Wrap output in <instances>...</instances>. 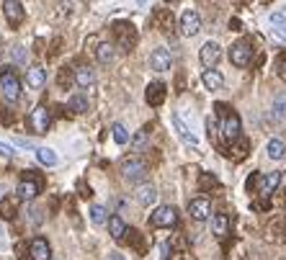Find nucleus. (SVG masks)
<instances>
[{
    "label": "nucleus",
    "mask_w": 286,
    "mask_h": 260,
    "mask_svg": "<svg viewBox=\"0 0 286 260\" xmlns=\"http://www.w3.org/2000/svg\"><path fill=\"white\" fill-rule=\"evenodd\" d=\"M114 39H116V47L121 49V52H131L134 49V44H137V29L129 24V21H116L114 24Z\"/></svg>",
    "instance_id": "1"
},
{
    "label": "nucleus",
    "mask_w": 286,
    "mask_h": 260,
    "mask_svg": "<svg viewBox=\"0 0 286 260\" xmlns=\"http://www.w3.org/2000/svg\"><path fill=\"white\" fill-rule=\"evenodd\" d=\"M278 183H281V172H266V176H260V172H258V176H250L248 188H250V191L255 188L263 199H268L271 193L278 188Z\"/></svg>",
    "instance_id": "2"
},
{
    "label": "nucleus",
    "mask_w": 286,
    "mask_h": 260,
    "mask_svg": "<svg viewBox=\"0 0 286 260\" xmlns=\"http://www.w3.org/2000/svg\"><path fill=\"white\" fill-rule=\"evenodd\" d=\"M0 88H3V96L8 101L21 98V80H18V75H16V70L11 67V64L0 67Z\"/></svg>",
    "instance_id": "3"
},
{
    "label": "nucleus",
    "mask_w": 286,
    "mask_h": 260,
    "mask_svg": "<svg viewBox=\"0 0 286 260\" xmlns=\"http://www.w3.org/2000/svg\"><path fill=\"white\" fill-rule=\"evenodd\" d=\"M34 170H26V176L21 178V183L16 186V196L21 199V201H34L39 193H41V178H36V176H31Z\"/></svg>",
    "instance_id": "4"
},
{
    "label": "nucleus",
    "mask_w": 286,
    "mask_h": 260,
    "mask_svg": "<svg viewBox=\"0 0 286 260\" xmlns=\"http://www.w3.org/2000/svg\"><path fill=\"white\" fill-rule=\"evenodd\" d=\"M240 132H243V121H240V116L235 111H227L222 114V126H219V134L225 137V142H237L240 139Z\"/></svg>",
    "instance_id": "5"
},
{
    "label": "nucleus",
    "mask_w": 286,
    "mask_h": 260,
    "mask_svg": "<svg viewBox=\"0 0 286 260\" xmlns=\"http://www.w3.org/2000/svg\"><path fill=\"white\" fill-rule=\"evenodd\" d=\"M175 222H178V211H175V206H158L150 214V227H155V229L173 227Z\"/></svg>",
    "instance_id": "6"
},
{
    "label": "nucleus",
    "mask_w": 286,
    "mask_h": 260,
    "mask_svg": "<svg viewBox=\"0 0 286 260\" xmlns=\"http://www.w3.org/2000/svg\"><path fill=\"white\" fill-rule=\"evenodd\" d=\"M230 62L235 64V67H248V64L253 62V44L248 39L237 41V44L230 47Z\"/></svg>",
    "instance_id": "7"
},
{
    "label": "nucleus",
    "mask_w": 286,
    "mask_h": 260,
    "mask_svg": "<svg viewBox=\"0 0 286 260\" xmlns=\"http://www.w3.org/2000/svg\"><path fill=\"white\" fill-rule=\"evenodd\" d=\"M147 162L142 160V157H131V160H126L124 165H121V176H124V181H129V183H139L145 176H147Z\"/></svg>",
    "instance_id": "8"
},
{
    "label": "nucleus",
    "mask_w": 286,
    "mask_h": 260,
    "mask_svg": "<svg viewBox=\"0 0 286 260\" xmlns=\"http://www.w3.org/2000/svg\"><path fill=\"white\" fill-rule=\"evenodd\" d=\"M52 124V116L47 111V106H36L31 116H29V126H31V132L34 134H47V129Z\"/></svg>",
    "instance_id": "9"
},
{
    "label": "nucleus",
    "mask_w": 286,
    "mask_h": 260,
    "mask_svg": "<svg viewBox=\"0 0 286 260\" xmlns=\"http://www.w3.org/2000/svg\"><path fill=\"white\" fill-rule=\"evenodd\" d=\"M170 124H173L175 134L181 137V142H183V144H188V147H199V137H196V134L191 132V126L181 119V114H170Z\"/></svg>",
    "instance_id": "10"
},
{
    "label": "nucleus",
    "mask_w": 286,
    "mask_h": 260,
    "mask_svg": "<svg viewBox=\"0 0 286 260\" xmlns=\"http://www.w3.org/2000/svg\"><path fill=\"white\" fill-rule=\"evenodd\" d=\"M3 11H6V21H8L11 29H18L21 24H24L26 11H24V6H21V0H6Z\"/></svg>",
    "instance_id": "11"
},
{
    "label": "nucleus",
    "mask_w": 286,
    "mask_h": 260,
    "mask_svg": "<svg viewBox=\"0 0 286 260\" xmlns=\"http://www.w3.org/2000/svg\"><path fill=\"white\" fill-rule=\"evenodd\" d=\"M188 214L193 216L196 222H206V219H211V201L204 199V196L191 199V201H188Z\"/></svg>",
    "instance_id": "12"
},
{
    "label": "nucleus",
    "mask_w": 286,
    "mask_h": 260,
    "mask_svg": "<svg viewBox=\"0 0 286 260\" xmlns=\"http://www.w3.org/2000/svg\"><path fill=\"white\" fill-rule=\"evenodd\" d=\"M199 59H201V64L206 70L217 67L219 59H222V47H219L217 41H206V44L201 47V52H199Z\"/></svg>",
    "instance_id": "13"
},
{
    "label": "nucleus",
    "mask_w": 286,
    "mask_h": 260,
    "mask_svg": "<svg viewBox=\"0 0 286 260\" xmlns=\"http://www.w3.org/2000/svg\"><path fill=\"white\" fill-rule=\"evenodd\" d=\"M181 34L183 36H196V34H199L201 31V16L199 13H196V11H183V16H181Z\"/></svg>",
    "instance_id": "14"
},
{
    "label": "nucleus",
    "mask_w": 286,
    "mask_h": 260,
    "mask_svg": "<svg viewBox=\"0 0 286 260\" xmlns=\"http://www.w3.org/2000/svg\"><path fill=\"white\" fill-rule=\"evenodd\" d=\"M29 257L31 260H52V247L47 242V237H34L29 242Z\"/></svg>",
    "instance_id": "15"
},
{
    "label": "nucleus",
    "mask_w": 286,
    "mask_h": 260,
    "mask_svg": "<svg viewBox=\"0 0 286 260\" xmlns=\"http://www.w3.org/2000/svg\"><path fill=\"white\" fill-rule=\"evenodd\" d=\"M170 64H173V57H170V52L165 47L152 49V54H150V67L152 70H155V72H165V70H170Z\"/></svg>",
    "instance_id": "16"
},
{
    "label": "nucleus",
    "mask_w": 286,
    "mask_h": 260,
    "mask_svg": "<svg viewBox=\"0 0 286 260\" xmlns=\"http://www.w3.org/2000/svg\"><path fill=\"white\" fill-rule=\"evenodd\" d=\"M134 199H137V204H142V206H152V204L158 201V188L152 186V183H137Z\"/></svg>",
    "instance_id": "17"
},
{
    "label": "nucleus",
    "mask_w": 286,
    "mask_h": 260,
    "mask_svg": "<svg viewBox=\"0 0 286 260\" xmlns=\"http://www.w3.org/2000/svg\"><path fill=\"white\" fill-rule=\"evenodd\" d=\"M165 96H168V91H165V82H150L147 85V93H145V101L150 103V106H163V101H165Z\"/></svg>",
    "instance_id": "18"
},
{
    "label": "nucleus",
    "mask_w": 286,
    "mask_h": 260,
    "mask_svg": "<svg viewBox=\"0 0 286 260\" xmlns=\"http://www.w3.org/2000/svg\"><path fill=\"white\" fill-rule=\"evenodd\" d=\"M26 85L31 91H41L44 85H47V70L39 67V64H34V67L26 72Z\"/></svg>",
    "instance_id": "19"
},
{
    "label": "nucleus",
    "mask_w": 286,
    "mask_h": 260,
    "mask_svg": "<svg viewBox=\"0 0 286 260\" xmlns=\"http://www.w3.org/2000/svg\"><path fill=\"white\" fill-rule=\"evenodd\" d=\"M211 234L219 237V240L230 234V216L227 214H214L211 216Z\"/></svg>",
    "instance_id": "20"
},
{
    "label": "nucleus",
    "mask_w": 286,
    "mask_h": 260,
    "mask_svg": "<svg viewBox=\"0 0 286 260\" xmlns=\"http://www.w3.org/2000/svg\"><path fill=\"white\" fill-rule=\"evenodd\" d=\"M201 82H204V88H206V91H219V88L225 85V75L211 67V70H204Z\"/></svg>",
    "instance_id": "21"
},
{
    "label": "nucleus",
    "mask_w": 286,
    "mask_h": 260,
    "mask_svg": "<svg viewBox=\"0 0 286 260\" xmlns=\"http://www.w3.org/2000/svg\"><path fill=\"white\" fill-rule=\"evenodd\" d=\"M75 82H78V88H83V91L93 88V85H96V72L91 67H78L75 70Z\"/></svg>",
    "instance_id": "22"
},
{
    "label": "nucleus",
    "mask_w": 286,
    "mask_h": 260,
    "mask_svg": "<svg viewBox=\"0 0 286 260\" xmlns=\"http://www.w3.org/2000/svg\"><path fill=\"white\" fill-rule=\"evenodd\" d=\"M34 155H36V160H39L44 167H54V165L59 162V157H57V152H54L52 147H36Z\"/></svg>",
    "instance_id": "23"
},
{
    "label": "nucleus",
    "mask_w": 286,
    "mask_h": 260,
    "mask_svg": "<svg viewBox=\"0 0 286 260\" xmlns=\"http://www.w3.org/2000/svg\"><path fill=\"white\" fill-rule=\"evenodd\" d=\"M266 155L271 157V160H283L286 157V142L283 139H278V137H273L268 144H266Z\"/></svg>",
    "instance_id": "24"
},
{
    "label": "nucleus",
    "mask_w": 286,
    "mask_h": 260,
    "mask_svg": "<svg viewBox=\"0 0 286 260\" xmlns=\"http://www.w3.org/2000/svg\"><path fill=\"white\" fill-rule=\"evenodd\" d=\"M108 234H111L114 240H124V234H126V222L121 219L119 214L108 216Z\"/></svg>",
    "instance_id": "25"
},
{
    "label": "nucleus",
    "mask_w": 286,
    "mask_h": 260,
    "mask_svg": "<svg viewBox=\"0 0 286 260\" xmlns=\"http://www.w3.org/2000/svg\"><path fill=\"white\" fill-rule=\"evenodd\" d=\"M271 119L273 121H283L286 119V93H278L271 103Z\"/></svg>",
    "instance_id": "26"
},
{
    "label": "nucleus",
    "mask_w": 286,
    "mask_h": 260,
    "mask_svg": "<svg viewBox=\"0 0 286 260\" xmlns=\"http://www.w3.org/2000/svg\"><path fill=\"white\" fill-rule=\"evenodd\" d=\"M88 214H91V222H93V227H106V224H108V211H106V206H101V204H93Z\"/></svg>",
    "instance_id": "27"
},
{
    "label": "nucleus",
    "mask_w": 286,
    "mask_h": 260,
    "mask_svg": "<svg viewBox=\"0 0 286 260\" xmlns=\"http://www.w3.org/2000/svg\"><path fill=\"white\" fill-rule=\"evenodd\" d=\"M96 57H98V62L101 64H111L114 62V44H98V49H96Z\"/></svg>",
    "instance_id": "28"
},
{
    "label": "nucleus",
    "mask_w": 286,
    "mask_h": 260,
    "mask_svg": "<svg viewBox=\"0 0 286 260\" xmlns=\"http://www.w3.org/2000/svg\"><path fill=\"white\" fill-rule=\"evenodd\" d=\"M67 106H70L73 114H85V111H88V98H85L83 93H75V96L67 101Z\"/></svg>",
    "instance_id": "29"
},
{
    "label": "nucleus",
    "mask_w": 286,
    "mask_h": 260,
    "mask_svg": "<svg viewBox=\"0 0 286 260\" xmlns=\"http://www.w3.org/2000/svg\"><path fill=\"white\" fill-rule=\"evenodd\" d=\"M111 134H114V142H116V144H121V147L131 142V139H129V132H126V126H124V124H114V126H111Z\"/></svg>",
    "instance_id": "30"
},
{
    "label": "nucleus",
    "mask_w": 286,
    "mask_h": 260,
    "mask_svg": "<svg viewBox=\"0 0 286 260\" xmlns=\"http://www.w3.org/2000/svg\"><path fill=\"white\" fill-rule=\"evenodd\" d=\"M273 70H276V75H278L281 80H286V54H278V57H276Z\"/></svg>",
    "instance_id": "31"
},
{
    "label": "nucleus",
    "mask_w": 286,
    "mask_h": 260,
    "mask_svg": "<svg viewBox=\"0 0 286 260\" xmlns=\"http://www.w3.org/2000/svg\"><path fill=\"white\" fill-rule=\"evenodd\" d=\"M268 21H271V26H286V11H276V13H271L268 16Z\"/></svg>",
    "instance_id": "32"
},
{
    "label": "nucleus",
    "mask_w": 286,
    "mask_h": 260,
    "mask_svg": "<svg viewBox=\"0 0 286 260\" xmlns=\"http://www.w3.org/2000/svg\"><path fill=\"white\" fill-rule=\"evenodd\" d=\"M129 144H131V147H134L137 152H139V149H142V147L147 144V134H145V132H137V134H134V139H131Z\"/></svg>",
    "instance_id": "33"
},
{
    "label": "nucleus",
    "mask_w": 286,
    "mask_h": 260,
    "mask_svg": "<svg viewBox=\"0 0 286 260\" xmlns=\"http://www.w3.org/2000/svg\"><path fill=\"white\" fill-rule=\"evenodd\" d=\"M11 54H13V62L26 64V57H29V54H26V49H24V47H13V52H11Z\"/></svg>",
    "instance_id": "34"
},
{
    "label": "nucleus",
    "mask_w": 286,
    "mask_h": 260,
    "mask_svg": "<svg viewBox=\"0 0 286 260\" xmlns=\"http://www.w3.org/2000/svg\"><path fill=\"white\" fill-rule=\"evenodd\" d=\"M0 214H3L6 219H11V216L16 214V206H13V201H0Z\"/></svg>",
    "instance_id": "35"
},
{
    "label": "nucleus",
    "mask_w": 286,
    "mask_h": 260,
    "mask_svg": "<svg viewBox=\"0 0 286 260\" xmlns=\"http://www.w3.org/2000/svg\"><path fill=\"white\" fill-rule=\"evenodd\" d=\"M248 155V142L245 139H237V147H235V157L237 160H243Z\"/></svg>",
    "instance_id": "36"
},
{
    "label": "nucleus",
    "mask_w": 286,
    "mask_h": 260,
    "mask_svg": "<svg viewBox=\"0 0 286 260\" xmlns=\"http://www.w3.org/2000/svg\"><path fill=\"white\" fill-rule=\"evenodd\" d=\"M206 134H209V139H217L219 137V126H217L214 119H206Z\"/></svg>",
    "instance_id": "37"
},
{
    "label": "nucleus",
    "mask_w": 286,
    "mask_h": 260,
    "mask_svg": "<svg viewBox=\"0 0 286 260\" xmlns=\"http://www.w3.org/2000/svg\"><path fill=\"white\" fill-rule=\"evenodd\" d=\"M13 155H16V149L6 142H0V157H13Z\"/></svg>",
    "instance_id": "38"
},
{
    "label": "nucleus",
    "mask_w": 286,
    "mask_h": 260,
    "mask_svg": "<svg viewBox=\"0 0 286 260\" xmlns=\"http://www.w3.org/2000/svg\"><path fill=\"white\" fill-rule=\"evenodd\" d=\"M39 214H41L39 209H29V222H31V224H39V222H41Z\"/></svg>",
    "instance_id": "39"
},
{
    "label": "nucleus",
    "mask_w": 286,
    "mask_h": 260,
    "mask_svg": "<svg viewBox=\"0 0 286 260\" xmlns=\"http://www.w3.org/2000/svg\"><path fill=\"white\" fill-rule=\"evenodd\" d=\"M160 252H163L160 257H163V260H168V252H170V245H168V242H163V245H160Z\"/></svg>",
    "instance_id": "40"
},
{
    "label": "nucleus",
    "mask_w": 286,
    "mask_h": 260,
    "mask_svg": "<svg viewBox=\"0 0 286 260\" xmlns=\"http://www.w3.org/2000/svg\"><path fill=\"white\" fill-rule=\"evenodd\" d=\"M108 260H126L121 252H108Z\"/></svg>",
    "instance_id": "41"
},
{
    "label": "nucleus",
    "mask_w": 286,
    "mask_h": 260,
    "mask_svg": "<svg viewBox=\"0 0 286 260\" xmlns=\"http://www.w3.org/2000/svg\"><path fill=\"white\" fill-rule=\"evenodd\" d=\"M8 242V237H6V232H3V227H0V245H6Z\"/></svg>",
    "instance_id": "42"
},
{
    "label": "nucleus",
    "mask_w": 286,
    "mask_h": 260,
    "mask_svg": "<svg viewBox=\"0 0 286 260\" xmlns=\"http://www.w3.org/2000/svg\"><path fill=\"white\" fill-rule=\"evenodd\" d=\"M276 34H278L281 39H286V26H278V29H276Z\"/></svg>",
    "instance_id": "43"
},
{
    "label": "nucleus",
    "mask_w": 286,
    "mask_h": 260,
    "mask_svg": "<svg viewBox=\"0 0 286 260\" xmlns=\"http://www.w3.org/2000/svg\"><path fill=\"white\" fill-rule=\"evenodd\" d=\"M165 3H170V6H173V3H178V0H165Z\"/></svg>",
    "instance_id": "44"
},
{
    "label": "nucleus",
    "mask_w": 286,
    "mask_h": 260,
    "mask_svg": "<svg viewBox=\"0 0 286 260\" xmlns=\"http://www.w3.org/2000/svg\"><path fill=\"white\" fill-rule=\"evenodd\" d=\"M137 3H139V6H145V3H147V0H137Z\"/></svg>",
    "instance_id": "45"
}]
</instances>
